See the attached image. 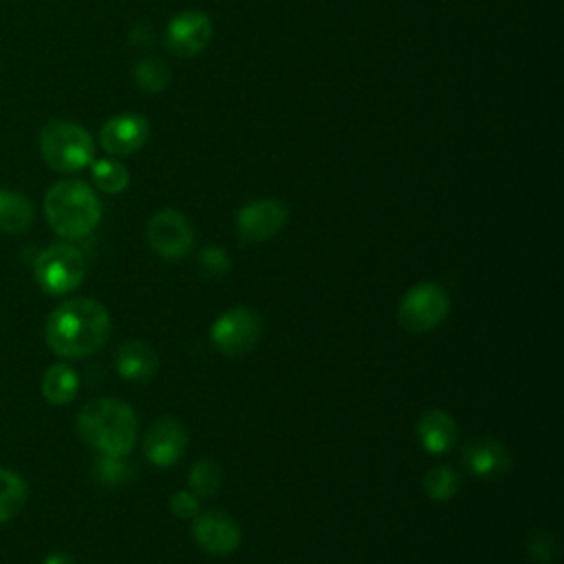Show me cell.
<instances>
[{"label": "cell", "mask_w": 564, "mask_h": 564, "mask_svg": "<svg viewBox=\"0 0 564 564\" xmlns=\"http://www.w3.org/2000/svg\"><path fill=\"white\" fill-rule=\"evenodd\" d=\"M45 338L58 357H89L108 342L110 316L91 298H71L49 316Z\"/></svg>", "instance_id": "6da1fadb"}, {"label": "cell", "mask_w": 564, "mask_h": 564, "mask_svg": "<svg viewBox=\"0 0 564 564\" xmlns=\"http://www.w3.org/2000/svg\"><path fill=\"white\" fill-rule=\"evenodd\" d=\"M78 433L102 457L126 459L137 444L134 410L119 399H95L80 410Z\"/></svg>", "instance_id": "7a4b0ae2"}, {"label": "cell", "mask_w": 564, "mask_h": 564, "mask_svg": "<svg viewBox=\"0 0 564 564\" xmlns=\"http://www.w3.org/2000/svg\"><path fill=\"white\" fill-rule=\"evenodd\" d=\"M45 214L58 236L75 240L89 236L97 227L102 205L97 195L84 181L67 179L47 192Z\"/></svg>", "instance_id": "3957f363"}, {"label": "cell", "mask_w": 564, "mask_h": 564, "mask_svg": "<svg viewBox=\"0 0 564 564\" xmlns=\"http://www.w3.org/2000/svg\"><path fill=\"white\" fill-rule=\"evenodd\" d=\"M93 137L73 121L54 119L40 132V155L56 173H78L86 168L93 164Z\"/></svg>", "instance_id": "277c9868"}, {"label": "cell", "mask_w": 564, "mask_h": 564, "mask_svg": "<svg viewBox=\"0 0 564 564\" xmlns=\"http://www.w3.org/2000/svg\"><path fill=\"white\" fill-rule=\"evenodd\" d=\"M453 303L448 292L437 282H419L399 303V325L410 333H431L446 322Z\"/></svg>", "instance_id": "5b68a950"}, {"label": "cell", "mask_w": 564, "mask_h": 564, "mask_svg": "<svg viewBox=\"0 0 564 564\" xmlns=\"http://www.w3.org/2000/svg\"><path fill=\"white\" fill-rule=\"evenodd\" d=\"M34 273L43 292L49 296H64L82 285L86 275V260L78 247L60 243L38 256Z\"/></svg>", "instance_id": "8992f818"}, {"label": "cell", "mask_w": 564, "mask_h": 564, "mask_svg": "<svg viewBox=\"0 0 564 564\" xmlns=\"http://www.w3.org/2000/svg\"><path fill=\"white\" fill-rule=\"evenodd\" d=\"M210 336L216 351L225 357H245L262 338V318L254 309L236 307L216 318Z\"/></svg>", "instance_id": "52a82bcc"}, {"label": "cell", "mask_w": 564, "mask_h": 564, "mask_svg": "<svg viewBox=\"0 0 564 564\" xmlns=\"http://www.w3.org/2000/svg\"><path fill=\"white\" fill-rule=\"evenodd\" d=\"M146 236L153 251L166 260H184L195 249V230L177 210L157 212L149 223Z\"/></svg>", "instance_id": "ba28073f"}, {"label": "cell", "mask_w": 564, "mask_h": 564, "mask_svg": "<svg viewBox=\"0 0 564 564\" xmlns=\"http://www.w3.org/2000/svg\"><path fill=\"white\" fill-rule=\"evenodd\" d=\"M188 431L175 416H162L144 435V455L157 468H171L188 450Z\"/></svg>", "instance_id": "9c48e42d"}, {"label": "cell", "mask_w": 564, "mask_h": 564, "mask_svg": "<svg viewBox=\"0 0 564 564\" xmlns=\"http://www.w3.org/2000/svg\"><path fill=\"white\" fill-rule=\"evenodd\" d=\"M192 538L205 553L223 557L234 553L240 547L243 531L234 520V516L221 509H210L195 518Z\"/></svg>", "instance_id": "30bf717a"}, {"label": "cell", "mask_w": 564, "mask_h": 564, "mask_svg": "<svg viewBox=\"0 0 564 564\" xmlns=\"http://www.w3.org/2000/svg\"><path fill=\"white\" fill-rule=\"evenodd\" d=\"M290 219L287 208L275 199H262L245 205L236 216L238 236L245 243H265L285 230Z\"/></svg>", "instance_id": "8fae6325"}, {"label": "cell", "mask_w": 564, "mask_h": 564, "mask_svg": "<svg viewBox=\"0 0 564 564\" xmlns=\"http://www.w3.org/2000/svg\"><path fill=\"white\" fill-rule=\"evenodd\" d=\"M463 466L472 477L481 481H498L512 472L514 457L503 442L483 437L466 444Z\"/></svg>", "instance_id": "7c38bea8"}, {"label": "cell", "mask_w": 564, "mask_h": 564, "mask_svg": "<svg viewBox=\"0 0 564 564\" xmlns=\"http://www.w3.org/2000/svg\"><path fill=\"white\" fill-rule=\"evenodd\" d=\"M149 139V121L139 115H117L99 132V144L108 155L126 157L137 153Z\"/></svg>", "instance_id": "4fadbf2b"}, {"label": "cell", "mask_w": 564, "mask_h": 564, "mask_svg": "<svg viewBox=\"0 0 564 564\" xmlns=\"http://www.w3.org/2000/svg\"><path fill=\"white\" fill-rule=\"evenodd\" d=\"M416 437L423 450L431 455H448L459 444V423L448 410L431 408L416 421Z\"/></svg>", "instance_id": "5bb4252c"}, {"label": "cell", "mask_w": 564, "mask_h": 564, "mask_svg": "<svg viewBox=\"0 0 564 564\" xmlns=\"http://www.w3.org/2000/svg\"><path fill=\"white\" fill-rule=\"evenodd\" d=\"M212 23L205 14L184 12L168 27V47L184 58L197 56L212 40Z\"/></svg>", "instance_id": "9a60e30c"}, {"label": "cell", "mask_w": 564, "mask_h": 564, "mask_svg": "<svg viewBox=\"0 0 564 564\" xmlns=\"http://www.w3.org/2000/svg\"><path fill=\"white\" fill-rule=\"evenodd\" d=\"M115 368L126 381H151L160 371V355L146 342L130 340L117 349Z\"/></svg>", "instance_id": "2e32d148"}, {"label": "cell", "mask_w": 564, "mask_h": 564, "mask_svg": "<svg viewBox=\"0 0 564 564\" xmlns=\"http://www.w3.org/2000/svg\"><path fill=\"white\" fill-rule=\"evenodd\" d=\"M34 223V205L14 190H0V232L23 234Z\"/></svg>", "instance_id": "e0dca14e"}, {"label": "cell", "mask_w": 564, "mask_h": 564, "mask_svg": "<svg viewBox=\"0 0 564 564\" xmlns=\"http://www.w3.org/2000/svg\"><path fill=\"white\" fill-rule=\"evenodd\" d=\"M80 390L78 373L69 364H54L43 377V395L54 406H67Z\"/></svg>", "instance_id": "ac0fdd59"}, {"label": "cell", "mask_w": 564, "mask_h": 564, "mask_svg": "<svg viewBox=\"0 0 564 564\" xmlns=\"http://www.w3.org/2000/svg\"><path fill=\"white\" fill-rule=\"evenodd\" d=\"M27 483L12 470H0V522L21 514L27 503Z\"/></svg>", "instance_id": "d6986e66"}, {"label": "cell", "mask_w": 564, "mask_h": 564, "mask_svg": "<svg viewBox=\"0 0 564 564\" xmlns=\"http://www.w3.org/2000/svg\"><path fill=\"white\" fill-rule=\"evenodd\" d=\"M461 490V477L453 466H435L423 474V492L437 503L453 501Z\"/></svg>", "instance_id": "ffe728a7"}, {"label": "cell", "mask_w": 564, "mask_h": 564, "mask_svg": "<svg viewBox=\"0 0 564 564\" xmlns=\"http://www.w3.org/2000/svg\"><path fill=\"white\" fill-rule=\"evenodd\" d=\"M188 485L197 498H212L223 485V468L212 459H201L192 466Z\"/></svg>", "instance_id": "44dd1931"}, {"label": "cell", "mask_w": 564, "mask_h": 564, "mask_svg": "<svg viewBox=\"0 0 564 564\" xmlns=\"http://www.w3.org/2000/svg\"><path fill=\"white\" fill-rule=\"evenodd\" d=\"M93 181L106 195H119L128 188V171L115 160H99L93 164Z\"/></svg>", "instance_id": "7402d4cb"}, {"label": "cell", "mask_w": 564, "mask_h": 564, "mask_svg": "<svg viewBox=\"0 0 564 564\" xmlns=\"http://www.w3.org/2000/svg\"><path fill=\"white\" fill-rule=\"evenodd\" d=\"M527 557L538 564H553L557 560V540L547 529H531L525 540Z\"/></svg>", "instance_id": "603a6c76"}, {"label": "cell", "mask_w": 564, "mask_h": 564, "mask_svg": "<svg viewBox=\"0 0 564 564\" xmlns=\"http://www.w3.org/2000/svg\"><path fill=\"white\" fill-rule=\"evenodd\" d=\"M134 75H137V82L139 86H144L146 91H164L168 80H171V73H168V67L164 62H157V60H144L139 62L137 69H134Z\"/></svg>", "instance_id": "cb8c5ba5"}, {"label": "cell", "mask_w": 564, "mask_h": 564, "mask_svg": "<svg viewBox=\"0 0 564 564\" xmlns=\"http://www.w3.org/2000/svg\"><path fill=\"white\" fill-rule=\"evenodd\" d=\"M97 479L106 485H119L126 483L128 479V466L124 463V459L117 457H102L97 461Z\"/></svg>", "instance_id": "d4e9b609"}, {"label": "cell", "mask_w": 564, "mask_h": 564, "mask_svg": "<svg viewBox=\"0 0 564 564\" xmlns=\"http://www.w3.org/2000/svg\"><path fill=\"white\" fill-rule=\"evenodd\" d=\"M171 512L181 520H195L201 514V503L190 490H179L171 496Z\"/></svg>", "instance_id": "484cf974"}, {"label": "cell", "mask_w": 564, "mask_h": 564, "mask_svg": "<svg viewBox=\"0 0 564 564\" xmlns=\"http://www.w3.org/2000/svg\"><path fill=\"white\" fill-rule=\"evenodd\" d=\"M201 267H203V271H208V273L223 275V273H227V269H230L232 265H230L227 254H225L221 247H208V249L201 251Z\"/></svg>", "instance_id": "4316f807"}]
</instances>
